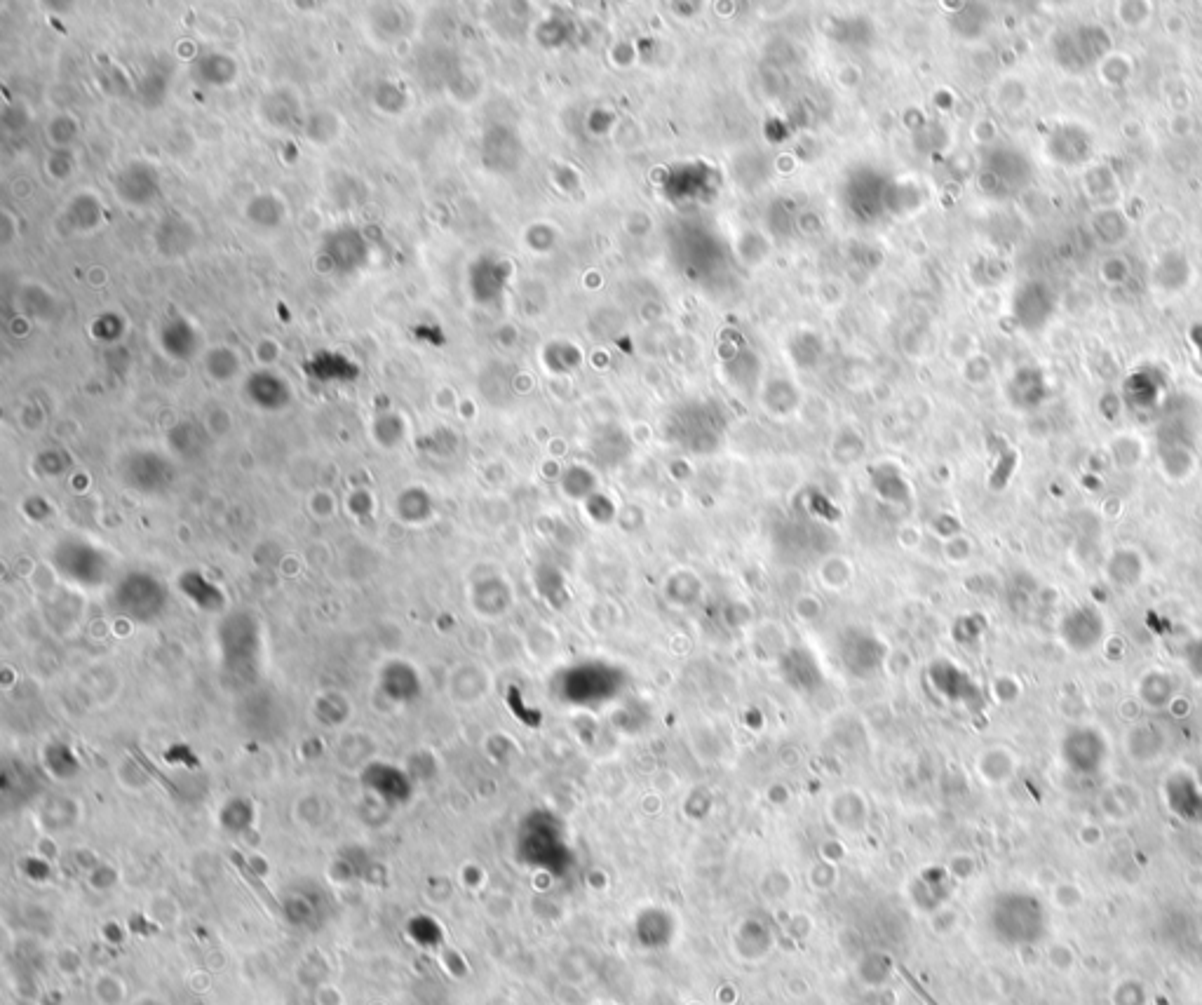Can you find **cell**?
<instances>
[{"instance_id":"obj_2","label":"cell","mask_w":1202,"mask_h":1005,"mask_svg":"<svg viewBox=\"0 0 1202 1005\" xmlns=\"http://www.w3.org/2000/svg\"><path fill=\"white\" fill-rule=\"evenodd\" d=\"M116 606L125 618L137 623H153L165 611V588L158 578L146 573H130L116 588Z\"/></svg>"},{"instance_id":"obj_12","label":"cell","mask_w":1202,"mask_h":1005,"mask_svg":"<svg viewBox=\"0 0 1202 1005\" xmlns=\"http://www.w3.org/2000/svg\"><path fill=\"white\" fill-rule=\"evenodd\" d=\"M83 205H85V195H78V198H73L69 212H71V217H73V224H78V226H83V228H90V226H94L99 221V205H94L90 209H85Z\"/></svg>"},{"instance_id":"obj_11","label":"cell","mask_w":1202,"mask_h":1005,"mask_svg":"<svg viewBox=\"0 0 1202 1005\" xmlns=\"http://www.w3.org/2000/svg\"><path fill=\"white\" fill-rule=\"evenodd\" d=\"M386 677L397 679V689L390 693L393 700H414L418 696V691H421L418 674H416V670H411L409 665H404V663L390 665L386 670Z\"/></svg>"},{"instance_id":"obj_5","label":"cell","mask_w":1202,"mask_h":1005,"mask_svg":"<svg viewBox=\"0 0 1202 1005\" xmlns=\"http://www.w3.org/2000/svg\"><path fill=\"white\" fill-rule=\"evenodd\" d=\"M155 242H158L160 252L172 256V259L191 252L195 242V231L191 221L184 217H167L158 228V233H155Z\"/></svg>"},{"instance_id":"obj_3","label":"cell","mask_w":1202,"mask_h":1005,"mask_svg":"<svg viewBox=\"0 0 1202 1005\" xmlns=\"http://www.w3.org/2000/svg\"><path fill=\"white\" fill-rule=\"evenodd\" d=\"M324 254L341 273H353L369 261V242L357 228H339L327 235Z\"/></svg>"},{"instance_id":"obj_10","label":"cell","mask_w":1202,"mask_h":1005,"mask_svg":"<svg viewBox=\"0 0 1202 1005\" xmlns=\"http://www.w3.org/2000/svg\"><path fill=\"white\" fill-rule=\"evenodd\" d=\"M198 76L209 85H224L231 83L235 76V64L224 55H209L202 57L198 64Z\"/></svg>"},{"instance_id":"obj_8","label":"cell","mask_w":1202,"mask_h":1005,"mask_svg":"<svg viewBox=\"0 0 1202 1005\" xmlns=\"http://www.w3.org/2000/svg\"><path fill=\"white\" fill-rule=\"evenodd\" d=\"M162 348L172 357L186 360V357H191L195 348H198V336H195L193 327L188 325L186 320H174L165 327V332H162Z\"/></svg>"},{"instance_id":"obj_7","label":"cell","mask_w":1202,"mask_h":1005,"mask_svg":"<svg viewBox=\"0 0 1202 1005\" xmlns=\"http://www.w3.org/2000/svg\"><path fill=\"white\" fill-rule=\"evenodd\" d=\"M179 585H181V592H184L191 602H195L198 609H202V611L224 609V602H226L224 592L216 588L214 583H209L202 573H195V571L184 573L179 580Z\"/></svg>"},{"instance_id":"obj_6","label":"cell","mask_w":1202,"mask_h":1005,"mask_svg":"<svg viewBox=\"0 0 1202 1005\" xmlns=\"http://www.w3.org/2000/svg\"><path fill=\"white\" fill-rule=\"evenodd\" d=\"M247 393L256 407L261 409H282L287 407L289 402V386L280 376L270 372L254 374L252 379H249Z\"/></svg>"},{"instance_id":"obj_1","label":"cell","mask_w":1202,"mask_h":1005,"mask_svg":"<svg viewBox=\"0 0 1202 1005\" xmlns=\"http://www.w3.org/2000/svg\"><path fill=\"white\" fill-rule=\"evenodd\" d=\"M52 564L66 580L83 585V588H97L99 583H104L108 573L104 552L80 538H69V541L54 545Z\"/></svg>"},{"instance_id":"obj_4","label":"cell","mask_w":1202,"mask_h":1005,"mask_svg":"<svg viewBox=\"0 0 1202 1005\" xmlns=\"http://www.w3.org/2000/svg\"><path fill=\"white\" fill-rule=\"evenodd\" d=\"M116 186H118V195L123 198V202H127V205L144 207V205H151V202H155V198H158L160 177L151 165L139 163L137 160V163L127 165L125 170L118 174Z\"/></svg>"},{"instance_id":"obj_9","label":"cell","mask_w":1202,"mask_h":1005,"mask_svg":"<svg viewBox=\"0 0 1202 1005\" xmlns=\"http://www.w3.org/2000/svg\"><path fill=\"white\" fill-rule=\"evenodd\" d=\"M247 214L254 224L263 228H273L285 221V205H282L275 195H261V198H254L252 205L247 207Z\"/></svg>"}]
</instances>
